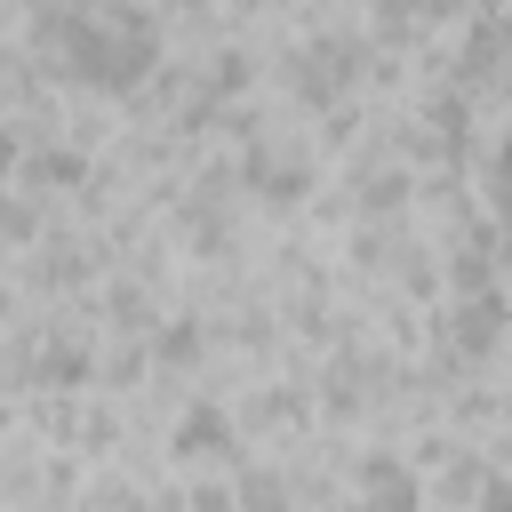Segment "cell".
I'll return each mask as SVG.
<instances>
[{
  "mask_svg": "<svg viewBox=\"0 0 512 512\" xmlns=\"http://www.w3.org/2000/svg\"><path fill=\"white\" fill-rule=\"evenodd\" d=\"M216 440H224V416H216V408H200V416L176 424V448H184V456H216Z\"/></svg>",
  "mask_w": 512,
  "mask_h": 512,
  "instance_id": "6da1fadb",
  "label": "cell"
}]
</instances>
